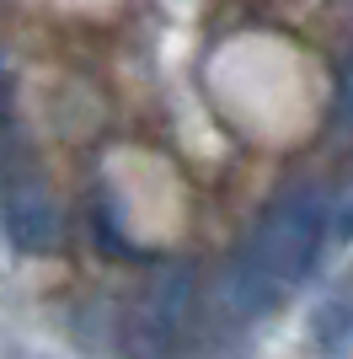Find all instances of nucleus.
Segmentation results:
<instances>
[{
  "instance_id": "3",
  "label": "nucleus",
  "mask_w": 353,
  "mask_h": 359,
  "mask_svg": "<svg viewBox=\"0 0 353 359\" xmlns=\"http://www.w3.org/2000/svg\"><path fill=\"white\" fill-rule=\"evenodd\" d=\"M0 225H6V241L27 257L54 252L59 236H64L54 194H48V182L32 172V161L16 156L11 129H0Z\"/></svg>"
},
{
  "instance_id": "7",
  "label": "nucleus",
  "mask_w": 353,
  "mask_h": 359,
  "mask_svg": "<svg viewBox=\"0 0 353 359\" xmlns=\"http://www.w3.org/2000/svg\"><path fill=\"white\" fill-rule=\"evenodd\" d=\"M11 97H16V86H11V70H6V60H0V129H11Z\"/></svg>"
},
{
  "instance_id": "2",
  "label": "nucleus",
  "mask_w": 353,
  "mask_h": 359,
  "mask_svg": "<svg viewBox=\"0 0 353 359\" xmlns=\"http://www.w3.org/2000/svg\"><path fill=\"white\" fill-rule=\"evenodd\" d=\"M188 311H193V269L188 263L155 269L123 311V332H118L123 359H172L182 344Z\"/></svg>"
},
{
  "instance_id": "4",
  "label": "nucleus",
  "mask_w": 353,
  "mask_h": 359,
  "mask_svg": "<svg viewBox=\"0 0 353 359\" xmlns=\"http://www.w3.org/2000/svg\"><path fill=\"white\" fill-rule=\"evenodd\" d=\"M310 338H316V348H321L326 359L348 354V344H353V300H326V306H316Z\"/></svg>"
},
{
  "instance_id": "6",
  "label": "nucleus",
  "mask_w": 353,
  "mask_h": 359,
  "mask_svg": "<svg viewBox=\"0 0 353 359\" xmlns=\"http://www.w3.org/2000/svg\"><path fill=\"white\" fill-rule=\"evenodd\" d=\"M338 123L353 135V60H348V70H342V86H338Z\"/></svg>"
},
{
  "instance_id": "5",
  "label": "nucleus",
  "mask_w": 353,
  "mask_h": 359,
  "mask_svg": "<svg viewBox=\"0 0 353 359\" xmlns=\"http://www.w3.org/2000/svg\"><path fill=\"white\" fill-rule=\"evenodd\" d=\"M326 231L338 241H353V194L338 198V210H326Z\"/></svg>"
},
{
  "instance_id": "1",
  "label": "nucleus",
  "mask_w": 353,
  "mask_h": 359,
  "mask_svg": "<svg viewBox=\"0 0 353 359\" xmlns=\"http://www.w3.org/2000/svg\"><path fill=\"white\" fill-rule=\"evenodd\" d=\"M326 236V204L316 188H289L273 210L257 220L247 252L235 257L230 279H225V306L241 316L268 311L284 290H294L316 269Z\"/></svg>"
}]
</instances>
